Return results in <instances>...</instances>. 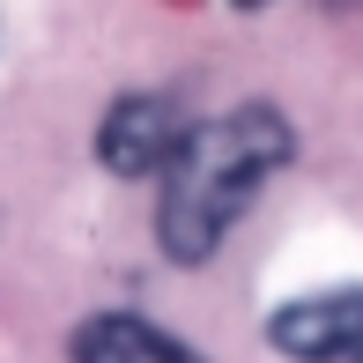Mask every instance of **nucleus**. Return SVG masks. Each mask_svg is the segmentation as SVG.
I'll return each mask as SVG.
<instances>
[{
    "mask_svg": "<svg viewBox=\"0 0 363 363\" xmlns=\"http://www.w3.org/2000/svg\"><path fill=\"white\" fill-rule=\"evenodd\" d=\"M289 119L274 104H238L223 119H193L178 156L163 163V201H156V238L178 267L216 259L230 223L267 193V178L289 163Z\"/></svg>",
    "mask_w": 363,
    "mask_h": 363,
    "instance_id": "f257e3e1",
    "label": "nucleus"
},
{
    "mask_svg": "<svg viewBox=\"0 0 363 363\" xmlns=\"http://www.w3.org/2000/svg\"><path fill=\"white\" fill-rule=\"evenodd\" d=\"M186 126L193 119L178 111V96L134 89V96H119V104L104 111V126H96V156H104V171H119V178H163V163L178 156Z\"/></svg>",
    "mask_w": 363,
    "mask_h": 363,
    "instance_id": "f03ea898",
    "label": "nucleus"
},
{
    "mask_svg": "<svg viewBox=\"0 0 363 363\" xmlns=\"http://www.w3.org/2000/svg\"><path fill=\"white\" fill-rule=\"evenodd\" d=\"M274 356L289 363H356L363 356V289H319L267 319Z\"/></svg>",
    "mask_w": 363,
    "mask_h": 363,
    "instance_id": "7ed1b4c3",
    "label": "nucleus"
},
{
    "mask_svg": "<svg viewBox=\"0 0 363 363\" xmlns=\"http://www.w3.org/2000/svg\"><path fill=\"white\" fill-rule=\"evenodd\" d=\"M67 356L74 363H208L193 341L163 334L156 319H134V311H96V319H82Z\"/></svg>",
    "mask_w": 363,
    "mask_h": 363,
    "instance_id": "20e7f679",
    "label": "nucleus"
},
{
    "mask_svg": "<svg viewBox=\"0 0 363 363\" xmlns=\"http://www.w3.org/2000/svg\"><path fill=\"white\" fill-rule=\"evenodd\" d=\"M238 8H267V0H238Z\"/></svg>",
    "mask_w": 363,
    "mask_h": 363,
    "instance_id": "39448f33",
    "label": "nucleus"
},
{
    "mask_svg": "<svg viewBox=\"0 0 363 363\" xmlns=\"http://www.w3.org/2000/svg\"><path fill=\"white\" fill-rule=\"evenodd\" d=\"M356 363H363V356H356Z\"/></svg>",
    "mask_w": 363,
    "mask_h": 363,
    "instance_id": "423d86ee",
    "label": "nucleus"
}]
</instances>
